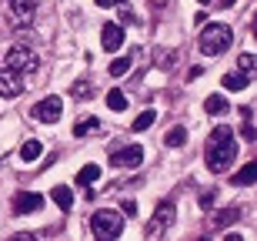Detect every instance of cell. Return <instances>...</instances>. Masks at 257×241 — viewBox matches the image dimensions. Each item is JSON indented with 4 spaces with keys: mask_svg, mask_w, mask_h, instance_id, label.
Listing matches in <instances>:
<instances>
[{
    "mask_svg": "<svg viewBox=\"0 0 257 241\" xmlns=\"http://www.w3.org/2000/svg\"><path fill=\"white\" fill-rule=\"evenodd\" d=\"M230 40H234V30H230L227 24H204L197 47H200V54L217 57V54H224V50L230 47Z\"/></svg>",
    "mask_w": 257,
    "mask_h": 241,
    "instance_id": "obj_1",
    "label": "cell"
},
{
    "mask_svg": "<svg viewBox=\"0 0 257 241\" xmlns=\"http://www.w3.org/2000/svg\"><path fill=\"white\" fill-rule=\"evenodd\" d=\"M234 161H237V144H234V137H220V141H210L207 168H210L214 174H224Z\"/></svg>",
    "mask_w": 257,
    "mask_h": 241,
    "instance_id": "obj_2",
    "label": "cell"
},
{
    "mask_svg": "<svg viewBox=\"0 0 257 241\" xmlns=\"http://www.w3.org/2000/svg\"><path fill=\"white\" fill-rule=\"evenodd\" d=\"M4 60H7V67H10V70H17L20 77H24V74H34V70L40 67L37 54H34L30 47H20V44H14V47H7V54H4Z\"/></svg>",
    "mask_w": 257,
    "mask_h": 241,
    "instance_id": "obj_3",
    "label": "cell"
},
{
    "mask_svg": "<svg viewBox=\"0 0 257 241\" xmlns=\"http://www.w3.org/2000/svg\"><path fill=\"white\" fill-rule=\"evenodd\" d=\"M90 231L97 234V238H117V234L124 231V214L117 211H97L94 218H90Z\"/></svg>",
    "mask_w": 257,
    "mask_h": 241,
    "instance_id": "obj_4",
    "label": "cell"
},
{
    "mask_svg": "<svg viewBox=\"0 0 257 241\" xmlns=\"http://www.w3.org/2000/svg\"><path fill=\"white\" fill-rule=\"evenodd\" d=\"M30 114L37 117V121H44V124H57L60 114H64V101H60V97H44V101L34 104Z\"/></svg>",
    "mask_w": 257,
    "mask_h": 241,
    "instance_id": "obj_5",
    "label": "cell"
},
{
    "mask_svg": "<svg viewBox=\"0 0 257 241\" xmlns=\"http://www.w3.org/2000/svg\"><path fill=\"white\" fill-rule=\"evenodd\" d=\"M37 14V0H10V24L14 27H30Z\"/></svg>",
    "mask_w": 257,
    "mask_h": 241,
    "instance_id": "obj_6",
    "label": "cell"
},
{
    "mask_svg": "<svg viewBox=\"0 0 257 241\" xmlns=\"http://www.w3.org/2000/svg\"><path fill=\"white\" fill-rule=\"evenodd\" d=\"M10 208H14V214H34L44 208V194L37 191H17L14 198H10Z\"/></svg>",
    "mask_w": 257,
    "mask_h": 241,
    "instance_id": "obj_7",
    "label": "cell"
},
{
    "mask_svg": "<svg viewBox=\"0 0 257 241\" xmlns=\"http://www.w3.org/2000/svg\"><path fill=\"white\" fill-rule=\"evenodd\" d=\"M174 221V204L171 201H161L157 204V214H154V221L147 224V238H161L164 228Z\"/></svg>",
    "mask_w": 257,
    "mask_h": 241,
    "instance_id": "obj_8",
    "label": "cell"
},
{
    "mask_svg": "<svg viewBox=\"0 0 257 241\" xmlns=\"http://www.w3.org/2000/svg\"><path fill=\"white\" fill-rule=\"evenodd\" d=\"M141 161H144V147L141 144H131V147H124V151H114V157H110L114 168H137Z\"/></svg>",
    "mask_w": 257,
    "mask_h": 241,
    "instance_id": "obj_9",
    "label": "cell"
},
{
    "mask_svg": "<svg viewBox=\"0 0 257 241\" xmlns=\"http://www.w3.org/2000/svg\"><path fill=\"white\" fill-rule=\"evenodd\" d=\"M24 94V81L17 70H0V97H20Z\"/></svg>",
    "mask_w": 257,
    "mask_h": 241,
    "instance_id": "obj_10",
    "label": "cell"
},
{
    "mask_svg": "<svg viewBox=\"0 0 257 241\" xmlns=\"http://www.w3.org/2000/svg\"><path fill=\"white\" fill-rule=\"evenodd\" d=\"M100 44H104V50H120V44H124V27H120V24H104Z\"/></svg>",
    "mask_w": 257,
    "mask_h": 241,
    "instance_id": "obj_11",
    "label": "cell"
},
{
    "mask_svg": "<svg viewBox=\"0 0 257 241\" xmlns=\"http://www.w3.org/2000/svg\"><path fill=\"white\" fill-rule=\"evenodd\" d=\"M50 198H54V204H57L60 211H70V204H74V191H70L67 184H57V188L50 191Z\"/></svg>",
    "mask_w": 257,
    "mask_h": 241,
    "instance_id": "obj_12",
    "label": "cell"
},
{
    "mask_svg": "<svg viewBox=\"0 0 257 241\" xmlns=\"http://www.w3.org/2000/svg\"><path fill=\"white\" fill-rule=\"evenodd\" d=\"M220 84L227 87V91H247L250 74H244V70H237V74H224V81H220Z\"/></svg>",
    "mask_w": 257,
    "mask_h": 241,
    "instance_id": "obj_13",
    "label": "cell"
},
{
    "mask_svg": "<svg viewBox=\"0 0 257 241\" xmlns=\"http://www.w3.org/2000/svg\"><path fill=\"white\" fill-rule=\"evenodd\" d=\"M164 144H167V147H184V144H187V131H184L181 124L171 127V131L164 134Z\"/></svg>",
    "mask_w": 257,
    "mask_h": 241,
    "instance_id": "obj_14",
    "label": "cell"
},
{
    "mask_svg": "<svg viewBox=\"0 0 257 241\" xmlns=\"http://www.w3.org/2000/svg\"><path fill=\"white\" fill-rule=\"evenodd\" d=\"M227 101H224V97H220V94H210L207 97V101H204V111H207V114H214V117H220V114H224V111H227Z\"/></svg>",
    "mask_w": 257,
    "mask_h": 241,
    "instance_id": "obj_15",
    "label": "cell"
},
{
    "mask_svg": "<svg viewBox=\"0 0 257 241\" xmlns=\"http://www.w3.org/2000/svg\"><path fill=\"white\" fill-rule=\"evenodd\" d=\"M131 67H134V54H124V57L110 60V77H124Z\"/></svg>",
    "mask_w": 257,
    "mask_h": 241,
    "instance_id": "obj_16",
    "label": "cell"
},
{
    "mask_svg": "<svg viewBox=\"0 0 257 241\" xmlns=\"http://www.w3.org/2000/svg\"><path fill=\"white\" fill-rule=\"evenodd\" d=\"M254 181H257V161L244 164V168L234 174V184H254Z\"/></svg>",
    "mask_w": 257,
    "mask_h": 241,
    "instance_id": "obj_17",
    "label": "cell"
},
{
    "mask_svg": "<svg viewBox=\"0 0 257 241\" xmlns=\"http://www.w3.org/2000/svg\"><path fill=\"white\" fill-rule=\"evenodd\" d=\"M97 127H100V121H97V117H84V121H77V124H74V137H87V134H94Z\"/></svg>",
    "mask_w": 257,
    "mask_h": 241,
    "instance_id": "obj_18",
    "label": "cell"
},
{
    "mask_svg": "<svg viewBox=\"0 0 257 241\" xmlns=\"http://www.w3.org/2000/svg\"><path fill=\"white\" fill-rule=\"evenodd\" d=\"M94 181H100V168L97 164H87V168L77 171V184H94Z\"/></svg>",
    "mask_w": 257,
    "mask_h": 241,
    "instance_id": "obj_19",
    "label": "cell"
},
{
    "mask_svg": "<svg viewBox=\"0 0 257 241\" xmlns=\"http://www.w3.org/2000/svg\"><path fill=\"white\" fill-rule=\"evenodd\" d=\"M40 154H44V147H40V141H27V144L20 147V161H37Z\"/></svg>",
    "mask_w": 257,
    "mask_h": 241,
    "instance_id": "obj_20",
    "label": "cell"
},
{
    "mask_svg": "<svg viewBox=\"0 0 257 241\" xmlns=\"http://www.w3.org/2000/svg\"><path fill=\"white\" fill-rule=\"evenodd\" d=\"M107 107H110V111H127V97H124V91H110V94H107Z\"/></svg>",
    "mask_w": 257,
    "mask_h": 241,
    "instance_id": "obj_21",
    "label": "cell"
},
{
    "mask_svg": "<svg viewBox=\"0 0 257 241\" xmlns=\"http://www.w3.org/2000/svg\"><path fill=\"white\" fill-rule=\"evenodd\" d=\"M154 121H157V111H144V114L134 117V131H147Z\"/></svg>",
    "mask_w": 257,
    "mask_h": 241,
    "instance_id": "obj_22",
    "label": "cell"
},
{
    "mask_svg": "<svg viewBox=\"0 0 257 241\" xmlns=\"http://www.w3.org/2000/svg\"><path fill=\"white\" fill-rule=\"evenodd\" d=\"M237 218H240V208H224V211H217L214 224H234Z\"/></svg>",
    "mask_w": 257,
    "mask_h": 241,
    "instance_id": "obj_23",
    "label": "cell"
},
{
    "mask_svg": "<svg viewBox=\"0 0 257 241\" xmlns=\"http://www.w3.org/2000/svg\"><path fill=\"white\" fill-rule=\"evenodd\" d=\"M237 67L244 70V74H254V67H257L254 54H240V57H237Z\"/></svg>",
    "mask_w": 257,
    "mask_h": 241,
    "instance_id": "obj_24",
    "label": "cell"
},
{
    "mask_svg": "<svg viewBox=\"0 0 257 241\" xmlns=\"http://www.w3.org/2000/svg\"><path fill=\"white\" fill-rule=\"evenodd\" d=\"M117 10H120V20H124V24H137V14L127 7V0H124V4H117Z\"/></svg>",
    "mask_w": 257,
    "mask_h": 241,
    "instance_id": "obj_25",
    "label": "cell"
},
{
    "mask_svg": "<svg viewBox=\"0 0 257 241\" xmlns=\"http://www.w3.org/2000/svg\"><path fill=\"white\" fill-rule=\"evenodd\" d=\"M230 134H234V131L220 124V127H214V131H210V141H220V137H230Z\"/></svg>",
    "mask_w": 257,
    "mask_h": 241,
    "instance_id": "obj_26",
    "label": "cell"
},
{
    "mask_svg": "<svg viewBox=\"0 0 257 241\" xmlns=\"http://www.w3.org/2000/svg\"><path fill=\"white\" fill-rule=\"evenodd\" d=\"M240 137H244V141H254V137H257V131H254V124H250V121H244V127H240Z\"/></svg>",
    "mask_w": 257,
    "mask_h": 241,
    "instance_id": "obj_27",
    "label": "cell"
},
{
    "mask_svg": "<svg viewBox=\"0 0 257 241\" xmlns=\"http://www.w3.org/2000/svg\"><path fill=\"white\" fill-rule=\"evenodd\" d=\"M70 94H74V97H87V94H90V84H87V81H80V84H74V91H70Z\"/></svg>",
    "mask_w": 257,
    "mask_h": 241,
    "instance_id": "obj_28",
    "label": "cell"
},
{
    "mask_svg": "<svg viewBox=\"0 0 257 241\" xmlns=\"http://www.w3.org/2000/svg\"><path fill=\"white\" fill-rule=\"evenodd\" d=\"M197 201H200V208H210V204H214V191H204Z\"/></svg>",
    "mask_w": 257,
    "mask_h": 241,
    "instance_id": "obj_29",
    "label": "cell"
},
{
    "mask_svg": "<svg viewBox=\"0 0 257 241\" xmlns=\"http://www.w3.org/2000/svg\"><path fill=\"white\" fill-rule=\"evenodd\" d=\"M97 7H117V4H124V0H94Z\"/></svg>",
    "mask_w": 257,
    "mask_h": 241,
    "instance_id": "obj_30",
    "label": "cell"
},
{
    "mask_svg": "<svg viewBox=\"0 0 257 241\" xmlns=\"http://www.w3.org/2000/svg\"><path fill=\"white\" fill-rule=\"evenodd\" d=\"M151 4H154V7H157V10H164V7H167V4H171V0H151Z\"/></svg>",
    "mask_w": 257,
    "mask_h": 241,
    "instance_id": "obj_31",
    "label": "cell"
},
{
    "mask_svg": "<svg viewBox=\"0 0 257 241\" xmlns=\"http://www.w3.org/2000/svg\"><path fill=\"white\" fill-rule=\"evenodd\" d=\"M230 4H234V0H217V7H230Z\"/></svg>",
    "mask_w": 257,
    "mask_h": 241,
    "instance_id": "obj_32",
    "label": "cell"
},
{
    "mask_svg": "<svg viewBox=\"0 0 257 241\" xmlns=\"http://www.w3.org/2000/svg\"><path fill=\"white\" fill-rule=\"evenodd\" d=\"M200 4H210V0H200Z\"/></svg>",
    "mask_w": 257,
    "mask_h": 241,
    "instance_id": "obj_33",
    "label": "cell"
}]
</instances>
